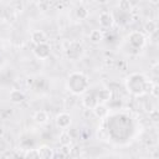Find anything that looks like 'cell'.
Listing matches in <instances>:
<instances>
[{
    "mask_svg": "<svg viewBox=\"0 0 159 159\" xmlns=\"http://www.w3.org/2000/svg\"><path fill=\"white\" fill-rule=\"evenodd\" d=\"M50 53H51V47L47 42L36 45L34 48V55L40 60H46L50 56Z\"/></svg>",
    "mask_w": 159,
    "mask_h": 159,
    "instance_id": "6",
    "label": "cell"
},
{
    "mask_svg": "<svg viewBox=\"0 0 159 159\" xmlns=\"http://www.w3.org/2000/svg\"><path fill=\"white\" fill-rule=\"evenodd\" d=\"M149 93H150V94H153L155 98L158 97V84H157V83H154V84H153V87H152V89H150V92H149Z\"/></svg>",
    "mask_w": 159,
    "mask_h": 159,
    "instance_id": "20",
    "label": "cell"
},
{
    "mask_svg": "<svg viewBox=\"0 0 159 159\" xmlns=\"http://www.w3.org/2000/svg\"><path fill=\"white\" fill-rule=\"evenodd\" d=\"M139 159H147V158H139Z\"/></svg>",
    "mask_w": 159,
    "mask_h": 159,
    "instance_id": "22",
    "label": "cell"
},
{
    "mask_svg": "<svg viewBox=\"0 0 159 159\" xmlns=\"http://www.w3.org/2000/svg\"><path fill=\"white\" fill-rule=\"evenodd\" d=\"M92 112H93V114H94L97 118H99V119L106 118V117L108 116V113H109L108 107H107L104 103H96V104L93 106V108H92Z\"/></svg>",
    "mask_w": 159,
    "mask_h": 159,
    "instance_id": "7",
    "label": "cell"
},
{
    "mask_svg": "<svg viewBox=\"0 0 159 159\" xmlns=\"http://www.w3.org/2000/svg\"><path fill=\"white\" fill-rule=\"evenodd\" d=\"M88 37H89V41H91L92 43H99V42H102V40L104 39V34H103L102 30L94 29V30H92V31L89 32Z\"/></svg>",
    "mask_w": 159,
    "mask_h": 159,
    "instance_id": "11",
    "label": "cell"
},
{
    "mask_svg": "<svg viewBox=\"0 0 159 159\" xmlns=\"http://www.w3.org/2000/svg\"><path fill=\"white\" fill-rule=\"evenodd\" d=\"M24 159H41L40 158V154L37 152V148H31V149L26 150Z\"/></svg>",
    "mask_w": 159,
    "mask_h": 159,
    "instance_id": "17",
    "label": "cell"
},
{
    "mask_svg": "<svg viewBox=\"0 0 159 159\" xmlns=\"http://www.w3.org/2000/svg\"><path fill=\"white\" fill-rule=\"evenodd\" d=\"M118 7H119V10H122V11L129 12V11L133 9V5H132V2L128 1V0H120V1L118 2Z\"/></svg>",
    "mask_w": 159,
    "mask_h": 159,
    "instance_id": "18",
    "label": "cell"
},
{
    "mask_svg": "<svg viewBox=\"0 0 159 159\" xmlns=\"http://www.w3.org/2000/svg\"><path fill=\"white\" fill-rule=\"evenodd\" d=\"M34 120L35 123L42 125V124H46L48 122V114L46 111H36L34 113Z\"/></svg>",
    "mask_w": 159,
    "mask_h": 159,
    "instance_id": "12",
    "label": "cell"
},
{
    "mask_svg": "<svg viewBox=\"0 0 159 159\" xmlns=\"http://www.w3.org/2000/svg\"><path fill=\"white\" fill-rule=\"evenodd\" d=\"M153 84H154V82L148 81L143 73H137V72L130 73L125 78L127 91L135 97H140V96L145 94L147 92H150Z\"/></svg>",
    "mask_w": 159,
    "mask_h": 159,
    "instance_id": "1",
    "label": "cell"
},
{
    "mask_svg": "<svg viewBox=\"0 0 159 159\" xmlns=\"http://www.w3.org/2000/svg\"><path fill=\"white\" fill-rule=\"evenodd\" d=\"M143 29H144V31H145L147 34L152 35V34L157 32L158 25H157V22H155L154 20H147V21L144 22V25H143Z\"/></svg>",
    "mask_w": 159,
    "mask_h": 159,
    "instance_id": "14",
    "label": "cell"
},
{
    "mask_svg": "<svg viewBox=\"0 0 159 159\" xmlns=\"http://www.w3.org/2000/svg\"><path fill=\"white\" fill-rule=\"evenodd\" d=\"M67 88L73 94H82L84 93L89 87V80L88 77L82 72H72L70 73L67 78Z\"/></svg>",
    "mask_w": 159,
    "mask_h": 159,
    "instance_id": "2",
    "label": "cell"
},
{
    "mask_svg": "<svg viewBox=\"0 0 159 159\" xmlns=\"http://www.w3.org/2000/svg\"><path fill=\"white\" fill-rule=\"evenodd\" d=\"M55 123L56 125L60 128V129H63V130H67L72 123V118L68 113L66 112H61L56 116V119H55Z\"/></svg>",
    "mask_w": 159,
    "mask_h": 159,
    "instance_id": "4",
    "label": "cell"
},
{
    "mask_svg": "<svg viewBox=\"0 0 159 159\" xmlns=\"http://www.w3.org/2000/svg\"><path fill=\"white\" fill-rule=\"evenodd\" d=\"M149 117H150V119L153 122H158V119H159V112L157 109H153V111L149 112Z\"/></svg>",
    "mask_w": 159,
    "mask_h": 159,
    "instance_id": "19",
    "label": "cell"
},
{
    "mask_svg": "<svg viewBox=\"0 0 159 159\" xmlns=\"http://www.w3.org/2000/svg\"><path fill=\"white\" fill-rule=\"evenodd\" d=\"M98 22L101 29H109L114 24V16L111 11H102L98 16Z\"/></svg>",
    "mask_w": 159,
    "mask_h": 159,
    "instance_id": "5",
    "label": "cell"
},
{
    "mask_svg": "<svg viewBox=\"0 0 159 159\" xmlns=\"http://www.w3.org/2000/svg\"><path fill=\"white\" fill-rule=\"evenodd\" d=\"M31 41L35 45L45 43V42H47V35L42 30H35V31L31 32Z\"/></svg>",
    "mask_w": 159,
    "mask_h": 159,
    "instance_id": "8",
    "label": "cell"
},
{
    "mask_svg": "<svg viewBox=\"0 0 159 159\" xmlns=\"http://www.w3.org/2000/svg\"><path fill=\"white\" fill-rule=\"evenodd\" d=\"M128 42L132 45V46H134V47H143L144 46V43H145V35L143 34V32H140V31H132L129 35H128Z\"/></svg>",
    "mask_w": 159,
    "mask_h": 159,
    "instance_id": "3",
    "label": "cell"
},
{
    "mask_svg": "<svg viewBox=\"0 0 159 159\" xmlns=\"http://www.w3.org/2000/svg\"><path fill=\"white\" fill-rule=\"evenodd\" d=\"M58 143L62 145V147H70L71 143H72V138H71V134L67 132V130H62L58 135Z\"/></svg>",
    "mask_w": 159,
    "mask_h": 159,
    "instance_id": "13",
    "label": "cell"
},
{
    "mask_svg": "<svg viewBox=\"0 0 159 159\" xmlns=\"http://www.w3.org/2000/svg\"><path fill=\"white\" fill-rule=\"evenodd\" d=\"M76 17L77 19H80V20H86L87 17H88V15H89V12H88V10H87V7L86 6H83V5H80L77 9H76Z\"/></svg>",
    "mask_w": 159,
    "mask_h": 159,
    "instance_id": "16",
    "label": "cell"
},
{
    "mask_svg": "<svg viewBox=\"0 0 159 159\" xmlns=\"http://www.w3.org/2000/svg\"><path fill=\"white\" fill-rule=\"evenodd\" d=\"M2 134H4V128H2V127H0V137H1Z\"/></svg>",
    "mask_w": 159,
    "mask_h": 159,
    "instance_id": "21",
    "label": "cell"
},
{
    "mask_svg": "<svg viewBox=\"0 0 159 159\" xmlns=\"http://www.w3.org/2000/svg\"><path fill=\"white\" fill-rule=\"evenodd\" d=\"M111 97H112L111 91L104 88V89H101V91L98 92V94H97V101H98V103H106V102H108V101L111 99Z\"/></svg>",
    "mask_w": 159,
    "mask_h": 159,
    "instance_id": "15",
    "label": "cell"
},
{
    "mask_svg": "<svg viewBox=\"0 0 159 159\" xmlns=\"http://www.w3.org/2000/svg\"><path fill=\"white\" fill-rule=\"evenodd\" d=\"M9 98H10V101H11L12 103L19 104V103L24 102V99H25V93H24L21 89L14 88V89L10 91V93H9Z\"/></svg>",
    "mask_w": 159,
    "mask_h": 159,
    "instance_id": "10",
    "label": "cell"
},
{
    "mask_svg": "<svg viewBox=\"0 0 159 159\" xmlns=\"http://www.w3.org/2000/svg\"><path fill=\"white\" fill-rule=\"evenodd\" d=\"M37 152H39L41 159H53V157H55L53 149H52L51 147L46 145V144L40 145V147L37 148Z\"/></svg>",
    "mask_w": 159,
    "mask_h": 159,
    "instance_id": "9",
    "label": "cell"
}]
</instances>
